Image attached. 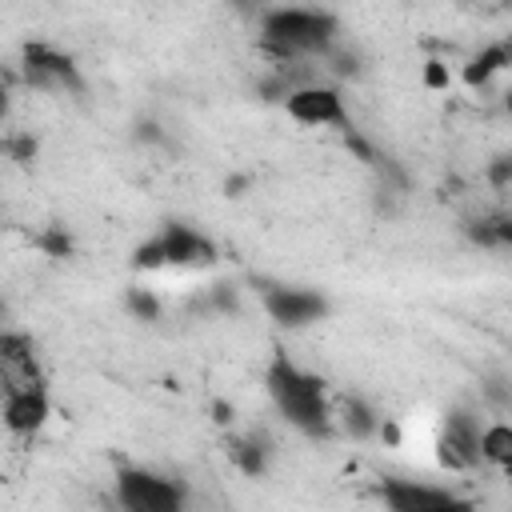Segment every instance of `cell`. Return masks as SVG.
I'll list each match as a JSON object with an SVG mask.
<instances>
[{
  "instance_id": "obj_1",
  "label": "cell",
  "mask_w": 512,
  "mask_h": 512,
  "mask_svg": "<svg viewBox=\"0 0 512 512\" xmlns=\"http://www.w3.org/2000/svg\"><path fill=\"white\" fill-rule=\"evenodd\" d=\"M264 392L276 408V416L296 428L300 436L308 440H328L336 432V416H332V404H328V388L316 372L300 368L284 348H276L268 356V368H264Z\"/></svg>"
},
{
  "instance_id": "obj_2",
  "label": "cell",
  "mask_w": 512,
  "mask_h": 512,
  "mask_svg": "<svg viewBox=\"0 0 512 512\" xmlns=\"http://www.w3.org/2000/svg\"><path fill=\"white\" fill-rule=\"evenodd\" d=\"M340 40V16L332 8L280 4L260 12V48L276 60V68L324 60Z\"/></svg>"
},
{
  "instance_id": "obj_3",
  "label": "cell",
  "mask_w": 512,
  "mask_h": 512,
  "mask_svg": "<svg viewBox=\"0 0 512 512\" xmlns=\"http://www.w3.org/2000/svg\"><path fill=\"white\" fill-rule=\"evenodd\" d=\"M220 260V248L192 224L168 220L164 228H156L144 244H136L132 252V268L136 272H168V268H212Z\"/></svg>"
},
{
  "instance_id": "obj_4",
  "label": "cell",
  "mask_w": 512,
  "mask_h": 512,
  "mask_svg": "<svg viewBox=\"0 0 512 512\" xmlns=\"http://www.w3.org/2000/svg\"><path fill=\"white\" fill-rule=\"evenodd\" d=\"M116 504H120V512H188V488L168 472L120 464L116 468Z\"/></svg>"
},
{
  "instance_id": "obj_5",
  "label": "cell",
  "mask_w": 512,
  "mask_h": 512,
  "mask_svg": "<svg viewBox=\"0 0 512 512\" xmlns=\"http://www.w3.org/2000/svg\"><path fill=\"white\" fill-rule=\"evenodd\" d=\"M252 288H256L260 308L268 312V320L280 324V328H288V332L312 328V324H320V320L332 312V300H328L324 292H316V288H304V284L256 276Z\"/></svg>"
},
{
  "instance_id": "obj_6",
  "label": "cell",
  "mask_w": 512,
  "mask_h": 512,
  "mask_svg": "<svg viewBox=\"0 0 512 512\" xmlns=\"http://www.w3.org/2000/svg\"><path fill=\"white\" fill-rule=\"evenodd\" d=\"M20 80L36 92H68V96L84 92V72L76 56L48 40H28L20 48Z\"/></svg>"
},
{
  "instance_id": "obj_7",
  "label": "cell",
  "mask_w": 512,
  "mask_h": 512,
  "mask_svg": "<svg viewBox=\"0 0 512 512\" xmlns=\"http://www.w3.org/2000/svg\"><path fill=\"white\" fill-rule=\"evenodd\" d=\"M376 496L388 512H476V500L460 496L456 488L404 480V476H384L376 484Z\"/></svg>"
},
{
  "instance_id": "obj_8",
  "label": "cell",
  "mask_w": 512,
  "mask_h": 512,
  "mask_svg": "<svg viewBox=\"0 0 512 512\" xmlns=\"http://www.w3.org/2000/svg\"><path fill=\"white\" fill-rule=\"evenodd\" d=\"M284 112H288V120H296L304 128H336V132L352 128L344 92H340V84H328V80H312V84L292 88L284 100Z\"/></svg>"
},
{
  "instance_id": "obj_9",
  "label": "cell",
  "mask_w": 512,
  "mask_h": 512,
  "mask_svg": "<svg viewBox=\"0 0 512 512\" xmlns=\"http://www.w3.org/2000/svg\"><path fill=\"white\" fill-rule=\"evenodd\" d=\"M480 436H484V424L472 408H452L444 416V428L436 436V456L444 468L452 472H472L484 456H480Z\"/></svg>"
},
{
  "instance_id": "obj_10",
  "label": "cell",
  "mask_w": 512,
  "mask_h": 512,
  "mask_svg": "<svg viewBox=\"0 0 512 512\" xmlns=\"http://www.w3.org/2000/svg\"><path fill=\"white\" fill-rule=\"evenodd\" d=\"M4 428L12 436H36L48 416H52V400L44 384H20V388H4V404H0Z\"/></svg>"
},
{
  "instance_id": "obj_11",
  "label": "cell",
  "mask_w": 512,
  "mask_h": 512,
  "mask_svg": "<svg viewBox=\"0 0 512 512\" xmlns=\"http://www.w3.org/2000/svg\"><path fill=\"white\" fill-rule=\"evenodd\" d=\"M0 372H4V388L44 384V372H40L32 336H24V332H16V328H4V332H0Z\"/></svg>"
},
{
  "instance_id": "obj_12",
  "label": "cell",
  "mask_w": 512,
  "mask_h": 512,
  "mask_svg": "<svg viewBox=\"0 0 512 512\" xmlns=\"http://www.w3.org/2000/svg\"><path fill=\"white\" fill-rule=\"evenodd\" d=\"M224 456L240 476H264L268 460H272V444L260 432H228L224 436Z\"/></svg>"
},
{
  "instance_id": "obj_13",
  "label": "cell",
  "mask_w": 512,
  "mask_h": 512,
  "mask_svg": "<svg viewBox=\"0 0 512 512\" xmlns=\"http://www.w3.org/2000/svg\"><path fill=\"white\" fill-rule=\"evenodd\" d=\"M464 236L476 248L512 252V208H496V212H480V216L464 220Z\"/></svg>"
},
{
  "instance_id": "obj_14",
  "label": "cell",
  "mask_w": 512,
  "mask_h": 512,
  "mask_svg": "<svg viewBox=\"0 0 512 512\" xmlns=\"http://www.w3.org/2000/svg\"><path fill=\"white\" fill-rule=\"evenodd\" d=\"M332 416H336V428H340L344 436H352V440H372V436H380V428H384L380 412H376L364 396H356V392H348V396L332 408Z\"/></svg>"
},
{
  "instance_id": "obj_15",
  "label": "cell",
  "mask_w": 512,
  "mask_h": 512,
  "mask_svg": "<svg viewBox=\"0 0 512 512\" xmlns=\"http://www.w3.org/2000/svg\"><path fill=\"white\" fill-rule=\"evenodd\" d=\"M504 68H512V36L508 40H496V44H488V48H480L468 64H464V84L468 88H484L496 72H504Z\"/></svg>"
},
{
  "instance_id": "obj_16",
  "label": "cell",
  "mask_w": 512,
  "mask_h": 512,
  "mask_svg": "<svg viewBox=\"0 0 512 512\" xmlns=\"http://www.w3.org/2000/svg\"><path fill=\"white\" fill-rule=\"evenodd\" d=\"M480 456H484V464H492L496 472H504V476L512 480V424H508V420H492V424H484Z\"/></svg>"
},
{
  "instance_id": "obj_17",
  "label": "cell",
  "mask_w": 512,
  "mask_h": 512,
  "mask_svg": "<svg viewBox=\"0 0 512 512\" xmlns=\"http://www.w3.org/2000/svg\"><path fill=\"white\" fill-rule=\"evenodd\" d=\"M124 308L132 312V320H140V324H156L160 320V296L152 292V288H140V284H132L128 292H124Z\"/></svg>"
},
{
  "instance_id": "obj_18",
  "label": "cell",
  "mask_w": 512,
  "mask_h": 512,
  "mask_svg": "<svg viewBox=\"0 0 512 512\" xmlns=\"http://www.w3.org/2000/svg\"><path fill=\"white\" fill-rule=\"evenodd\" d=\"M480 396L492 412H512V376L508 372H488L480 380Z\"/></svg>"
},
{
  "instance_id": "obj_19",
  "label": "cell",
  "mask_w": 512,
  "mask_h": 512,
  "mask_svg": "<svg viewBox=\"0 0 512 512\" xmlns=\"http://www.w3.org/2000/svg\"><path fill=\"white\" fill-rule=\"evenodd\" d=\"M204 308L216 312V316H220V312H224V316H236V312H240V288L228 284V280H224V284H212L208 296H204Z\"/></svg>"
},
{
  "instance_id": "obj_20",
  "label": "cell",
  "mask_w": 512,
  "mask_h": 512,
  "mask_svg": "<svg viewBox=\"0 0 512 512\" xmlns=\"http://www.w3.org/2000/svg\"><path fill=\"white\" fill-rule=\"evenodd\" d=\"M36 248H40L44 256H52V260H68V256H72V236L64 232V224H52V228H44V232L36 236Z\"/></svg>"
},
{
  "instance_id": "obj_21",
  "label": "cell",
  "mask_w": 512,
  "mask_h": 512,
  "mask_svg": "<svg viewBox=\"0 0 512 512\" xmlns=\"http://www.w3.org/2000/svg\"><path fill=\"white\" fill-rule=\"evenodd\" d=\"M484 184L496 192H512V152H496L484 164Z\"/></svg>"
},
{
  "instance_id": "obj_22",
  "label": "cell",
  "mask_w": 512,
  "mask_h": 512,
  "mask_svg": "<svg viewBox=\"0 0 512 512\" xmlns=\"http://www.w3.org/2000/svg\"><path fill=\"white\" fill-rule=\"evenodd\" d=\"M4 152L16 160V164H32L36 160V136L32 132H12L4 140Z\"/></svg>"
},
{
  "instance_id": "obj_23",
  "label": "cell",
  "mask_w": 512,
  "mask_h": 512,
  "mask_svg": "<svg viewBox=\"0 0 512 512\" xmlns=\"http://www.w3.org/2000/svg\"><path fill=\"white\" fill-rule=\"evenodd\" d=\"M132 140H136V144H152V148H164V144H168V132H164L156 120H140V124L132 128Z\"/></svg>"
},
{
  "instance_id": "obj_24",
  "label": "cell",
  "mask_w": 512,
  "mask_h": 512,
  "mask_svg": "<svg viewBox=\"0 0 512 512\" xmlns=\"http://www.w3.org/2000/svg\"><path fill=\"white\" fill-rule=\"evenodd\" d=\"M428 84H432V88H440V84H448V72H444L440 64H432V68H428Z\"/></svg>"
},
{
  "instance_id": "obj_25",
  "label": "cell",
  "mask_w": 512,
  "mask_h": 512,
  "mask_svg": "<svg viewBox=\"0 0 512 512\" xmlns=\"http://www.w3.org/2000/svg\"><path fill=\"white\" fill-rule=\"evenodd\" d=\"M216 424H224V428L232 424V404H220V400H216Z\"/></svg>"
},
{
  "instance_id": "obj_26",
  "label": "cell",
  "mask_w": 512,
  "mask_h": 512,
  "mask_svg": "<svg viewBox=\"0 0 512 512\" xmlns=\"http://www.w3.org/2000/svg\"><path fill=\"white\" fill-rule=\"evenodd\" d=\"M244 184H248L244 176H232V180H228V196H240V188H244Z\"/></svg>"
},
{
  "instance_id": "obj_27",
  "label": "cell",
  "mask_w": 512,
  "mask_h": 512,
  "mask_svg": "<svg viewBox=\"0 0 512 512\" xmlns=\"http://www.w3.org/2000/svg\"><path fill=\"white\" fill-rule=\"evenodd\" d=\"M500 108H504V116H512V88L504 92V100H500Z\"/></svg>"
}]
</instances>
